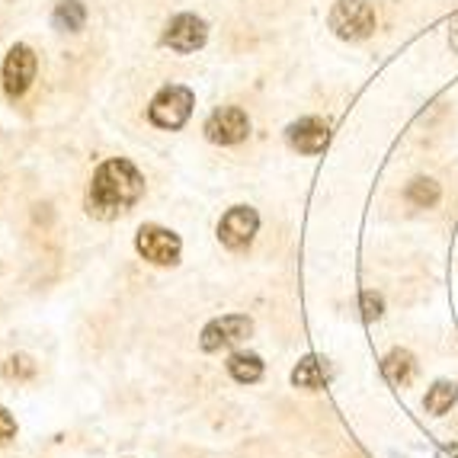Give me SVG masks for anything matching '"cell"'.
<instances>
[{
	"mask_svg": "<svg viewBox=\"0 0 458 458\" xmlns=\"http://www.w3.org/2000/svg\"><path fill=\"white\" fill-rule=\"evenodd\" d=\"M439 458H458V445H449V449L439 452Z\"/></svg>",
	"mask_w": 458,
	"mask_h": 458,
	"instance_id": "ffe728a7",
	"label": "cell"
},
{
	"mask_svg": "<svg viewBox=\"0 0 458 458\" xmlns=\"http://www.w3.org/2000/svg\"><path fill=\"white\" fill-rule=\"evenodd\" d=\"M192 106H196V97H192L190 87L170 84L151 99V106H148V119H151L157 129L176 131L190 123Z\"/></svg>",
	"mask_w": 458,
	"mask_h": 458,
	"instance_id": "7a4b0ae2",
	"label": "cell"
},
{
	"mask_svg": "<svg viewBox=\"0 0 458 458\" xmlns=\"http://www.w3.org/2000/svg\"><path fill=\"white\" fill-rule=\"evenodd\" d=\"M135 250L145 257L154 267H176L180 263V250H183V241L180 234L161 225H141L135 234Z\"/></svg>",
	"mask_w": 458,
	"mask_h": 458,
	"instance_id": "3957f363",
	"label": "cell"
},
{
	"mask_svg": "<svg viewBox=\"0 0 458 458\" xmlns=\"http://www.w3.org/2000/svg\"><path fill=\"white\" fill-rule=\"evenodd\" d=\"M145 196V174L129 157H109L97 167L87 192V206L97 218H115Z\"/></svg>",
	"mask_w": 458,
	"mask_h": 458,
	"instance_id": "6da1fadb",
	"label": "cell"
},
{
	"mask_svg": "<svg viewBox=\"0 0 458 458\" xmlns=\"http://www.w3.org/2000/svg\"><path fill=\"white\" fill-rule=\"evenodd\" d=\"M439 196H443V190H439L436 180H413L407 186V202L417 208H433L439 202Z\"/></svg>",
	"mask_w": 458,
	"mask_h": 458,
	"instance_id": "2e32d148",
	"label": "cell"
},
{
	"mask_svg": "<svg viewBox=\"0 0 458 458\" xmlns=\"http://www.w3.org/2000/svg\"><path fill=\"white\" fill-rule=\"evenodd\" d=\"M55 26L64 32H77V30H84L87 23V10L81 0H62L58 7H55Z\"/></svg>",
	"mask_w": 458,
	"mask_h": 458,
	"instance_id": "9a60e30c",
	"label": "cell"
},
{
	"mask_svg": "<svg viewBox=\"0 0 458 458\" xmlns=\"http://www.w3.org/2000/svg\"><path fill=\"white\" fill-rule=\"evenodd\" d=\"M330 141V125L318 115H305L289 125V145L301 154H321Z\"/></svg>",
	"mask_w": 458,
	"mask_h": 458,
	"instance_id": "30bf717a",
	"label": "cell"
},
{
	"mask_svg": "<svg viewBox=\"0 0 458 458\" xmlns=\"http://www.w3.org/2000/svg\"><path fill=\"white\" fill-rule=\"evenodd\" d=\"M250 135V119H247L244 109L237 106H222L208 115L206 123V138L215 145H237Z\"/></svg>",
	"mask_w": 458,
	"mask_h": 458,
	"instance_id": "9c48e42d",
	"label": "cell"
},
{
	"mask_svg": "<svg viewBox=\"0 0 458 458\" xmlns=\"http://www.w3.org/2000/svg\"><path fill=\"white\" fill-rule=\"evenodd\" d=\"M455 401H458L455 382H436L433 388L427 391L423 407H427V413H433V417H443V413H449L452 407H455Z\"/></svg>",
	"mask_w": 458,
	"mask_h": 458,
	"instance_id": "5bb4252c",
	"label": "cell"
},
{
	"mask_svg": "<svg viewBox=\"0 0 458 458\" xmlns=\"http://www.w3.org/2000/svg\"><path fill=\"white\" fill-rule=\"evenodd\" d=\"M330 30L340 38H366L375 30V10L369 7L366 0H340L334 10H330Z\"/></svg>",
	"mask_w": 458,
	"mask_h": 458,
	"instance_id": "277c9868",
	"label": "cell"
},
{
	"mask_svg": "<svg viewBox=\"0 0 458 458\" xmlns=\"http://www.w3.org/2000/svg\"><path fill=\"white\" fill-rule=\"evenodd\" d=\"M36 52L30 46L20 42V46L10 48L7 58H4V90H7V97H23L36 81Z\"/></svg>",
	"mask_w": 458,
	"mask_h": 458,
	"instance_id": "52a82bcc",
	"label": "cell"
},
{
	"mask_svg": "<svg viewBox=\"0 0 458 458\" xmlns=\"http://www.w3.org/2000/svg\"><path fill=\"white\" fill-rule=\"evenodd\" d=\"M4 375H7V378H16V382H26V378L36 375V362H32L26 352H16V356H10V360L4 362Z\"/></svg>",
	"mask_w": 458,
	"mask_h": 458,
	"instance_id": "e0dca14e",
	"label": "cell"
},
{
	"mask_svg": "<svg viewBox=\"0 0 458 458\" xmlns=\"http://www.w3.org/2000/svg\"><path fill=\"white\" fill-rule=\"evenodd\" d=\"M206 38H208V26H206V20H199L196 13L174 16L167 23V30H164V46L180 55H190V52H196V48H202Z\"/></svg>",
	"mask_w": 458,
	"mask_h": 458,
	"instance_id": "ba28073f",
	"label": "cell"
},
{
	"mask_svg": "<svg viewBox=\"0 0 458 458\" xmlns=\"http://www.w3.org/2000/svg\"><path fill=\"white\" fill-rule=\"evenodd\" d=\"M253 334V321L247 314H225V318H215L212 324L202 327V336H199V344L206 352H218V350H228V346L241 344L247 336Z\"/></svg>",
	"mask_w": 458,
	"mask_h": 458,
	"instance_id": "5b68a950",
	"label": "cell"
},
{
	"mask_svg": "<svg viewBox=\"0 0 458 458\" xmlns=\"http://www.w3.org/2000/svg\"><path fill=\"white\" fill-rule=\"evenodd\" d=\"M228 375L241 385H253L263 378V360L257 352H234L228 360Z\"/></svg>",
	"mask_w": 458,
	"mask_h": 458,
	"instance_id": "4fadbf2b",
	"label": "cell"
},
{
	"mask_svg": "<svg viewBox=\"0 0 458 458\" xmlns=\"http://www.w3.org/2000/svg\"><path fill=\"white\" fill-rule=\"evenodd\" d=\"M330 382V369L324 366L318 356H308V360L298 362V369L292 372V385L295 388H308V391H318Z\"/></svg>",
	"mask_w": 458,
	"mask_h": 458,
	"instance_id": "7c38bea8",
	"label": "cell"
},
{
	"mask_svg": "<svg viewBox=\"0 0 458 458\" xmlns=\"http://www.w3.org/2000/svg\"><path fill=\"white\" fill-rule=\"evenodd\" d=\"M360 305H362V318H366V321H375V318H382V308H385L382 295H375V292H362Z\"/></svg>",
	"mask_w": 458,
	"mask_h": 458,
	"instance_id": "ac0fdd59",
	"label": "cell"
},
{
	"mask_svg": "<svg viewBox=\"0 0 458 458\" xmlns=\"http://www.w3.org/2000/svg\"><path fill=\"white\" fill-rule=\"evenodd\" d=\"M16 436V420L10 417L7 407H0V445H7Z\"/></svg>",
	"mask_w": 458,
	"mask_h": 458,
	"instance_id": "d6986e66",
	"label": "cell"
},
{
	"mask_svg": "<svg viewBox=\"0 0 458 458\" xmlns=\"http://www.w3.org/2000/svg\"><path fill=\"white\" fill-rule=\"evenodd\" d=\"M257 228H260V215L253 212L250 206H234L218 222V241L228 250H244V247H250L253 237H257Z\"/></svg>",
	"mask_w": 458,
	"mask_h": 458,
	"instance_id": "8992f818",
	"label": "cell"
},
{
	"mask_svg": "<svg viewBox=\"0 0 458 458\" xmlns=\"http://www.w3.org/2000/svg\"><path fill=\"white\" fill-rule=\"evenodd\" d=\"M382 375L391 385L404 388V385L413 382V375H417V362H413V356L407 350H391L382 360Z\"/></svg>",
	"mask_w": 458,
	"mask_h": 458,
	"instance_id": "8fae6325",
	"label": "cell"
}]
</instances>
